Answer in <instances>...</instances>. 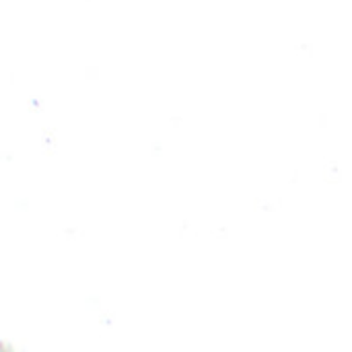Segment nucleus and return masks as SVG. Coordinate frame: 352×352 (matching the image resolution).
I'll return each instance as SVG.
<instances>
[]
</instances>
